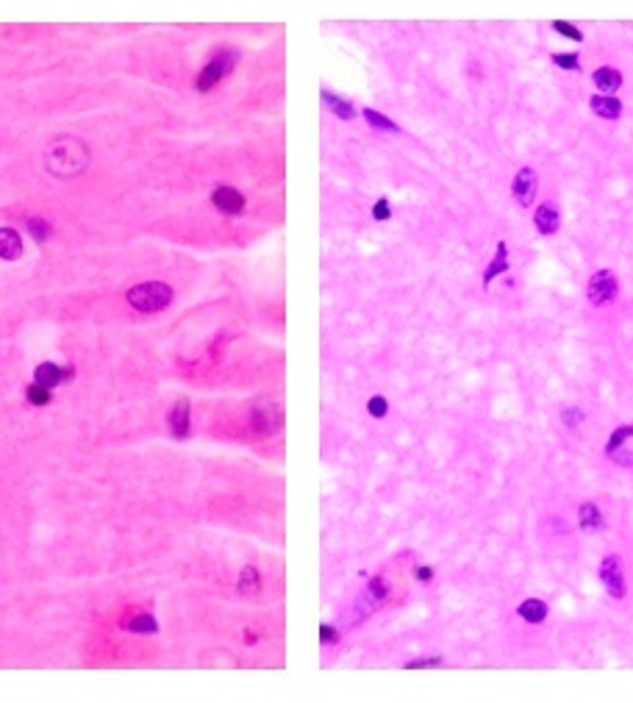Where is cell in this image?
Masks as SVG:
<instances>
[{
  "label": "cell",
  "mask_w": 633,
  "mask_h": 703,
  "mask_svg": "<svg viewBox=\"0 0 633 703\" xmlns=\"http://www.w3.org/2000/svg\"><path fill=\"white\" fill-rule=\"evenodd\" d=\"M89 158H92L89 156V145L83 139H78V137H73V134L56 137L45 148V167L56 178H76V175H81L89 167Z\"/></svg>",
  "instance_id": "cell-1"
},
{
  "label": "cell",
  "mask_w": 633,
  "mask_h": 703,
  "mask_svg": "<svg viewBox=\"0 0 633 703\" xmlns=\"http://www.w3.org/2000/svg\"><path fill=\"white\" fill-rule=\"evenodd\" d=\"M169 301H172V289H169L167 284H161V281L139 284V287H134V289L128 292V303H131L137 312H145V314L167 309Z\"/></svg>",
  "instance_id": "cell-2"
},
{
  "label": "cell",
  "mask_w": 633,
  "mask_h": 703,
  "mask_svg": "<svg viewBox=\"0 0 633 703\" xmlns=\"http://www.w3.org/2000/svg\"><path fill=\"white\" fill-rule=\"evenodd\" d=\"M586 298L597 309L611 306L617 301V275L611 270H597L586 284Z\"/></svg>",
  "instance_id": "cell-3"
},
{
  "label": "cell",
  "mask_w": 633,
  "mask_h": 703,
  "mask_svg": "<svg viewBox=\"0 0 633 703\" xmlns=\"http://www.w3.org/2000/svg\"><path fill=\"white\" fill-rule=\"evenodd\" d=\"M234 64H237V53H234V50H220V53L203 67V73L197 76V81H195L197 92H209L214 83H220V81L234 70Z\"/></svg>",
  "instance_id": "cell-4"
},
{
  "label": "cell",
  "mask_w": 633,
  "mask_h": 703,
  "mask_svg": "<svg viewBox=\"0 0 633 703\" xmlns=\"http://www.w3.org/2000/svg\"><path fill=\"white\" fill-rule=\"evenodd\" d=\"M600 581L606 587V592L614 598V601H622L628 587H625V573H622V559L620 556H606L603 564H600Z\"/></svg>",
  "instance_id": "cell-5"
},
{
  "label": "cell",
  "mask_w": 633,
  "mask_h": 703,
  "mask_svg": "<svg viewBox=\"0 0 633 703\" xmlns=\"http://www.w3.org/2000/svg\"><path fill=\"white\" fill-rule=\"evenodd\" d=\"M536 186H539V178H536V172L531 170V167H522L517 175H514V184H511V195H514V200L522 206V209H528L531 203H534V198H536Z\"/></svg>",
  "instance_id": "cell-6"
},
{
  "label": "cell",
  "mask_w": 633,
  "mask_h": 703,
  "mask_svg": "<svg viewBox=\"0 0 633 703\" xmlns=\"http://www.w3.org/2000/svg\"><path fill=\"white\" fill-rule=\"evenodd\" d=\"M281 423H284V414H281V409H278L275 403H264V406H256V409H253V431H256L258 437L275 434V431L281 428Z\"/></svg>",
  "instance_id": "cell-7"
},
{
  "label": "cell",
  "mask_w": 633,
  "mask_h": 703,
  "mask_svg": "<svg viewBox=\"0 0 633 703\" xmlns=\"http://www.w3.org/2000/svg\"><path fill=\"white\" fill-rule=\"evenodd\" d=\"M211 203H214L223 214H242V209H244V198H242V192L234 189V186H217V189L211 192Z\"/></svg>",
  "instance_id": "cell-8"
},
{
  "label": "cell",
  "mask_w": 633,
  "mask_h": 703,
  "mask_svg": "<svg viewBox=\"0 0 633 703\" xmlns=\"http://www.w3.org/2000/svg\"><path fill=\"white\" fill-rule=\"evenodd\" d=\"M534 223H536V231L542 236H553L561 228V214H558V209L553 203H542L536 209V214H534Z\"/></svg>",
  "instance_id": "cell-9"
},
{
  "label": "cell",
  "mask_w": 633,
  "mask_h": 703,
  "mask_svg": "<svg viewBox=\"0 0 633 703\" xmlns=\"http://www.w3.org/2000/svg\"><path fill=\"white\" fill-rule=\"evenodd\" d=\"M589 106L603 120H620V114H622V100L614 97V95H592Z\"/></svg>",
  "instance_id": "cell-10"
},
{
  "label": "cell",
  "mask_w": 633,
  "mask_h": 703,
  "mask_svg": "<svg viewBox=\"0 0 633 703\" xmlns=\"http://www.w3.org/2000/svg\"><path fill=\"white\" fill-rule=\"evenodd\" d=\"M70 376H73V370H70V367H67V370H62V367H56V364H50V362L39 364V367H36V373H34L36 384H39V387H45V390H53L56 384L70 381Z\"/></svg>",
  "instance_id": "cell-11"
},
{
  "label": "cell",
  "mask_w": 633,
  "mask_h": 703,
  "mask_svg": "<svg viewBox=\"0 0 633 703\" xmlns=\"http://www.w3.org/2000/svg\"><path fill=\"white\" fill-rule=\"evenodd\" d=\"M169 431H172L175 439H186L189 437V400L186 397H181L172 406V411H169Z\"/></svg>",
  "instance_id": "cell-12"
},
{
  "label": "cell",
  "mask_w": 633,
  "mask_h": 703,
  "mask_svg": "<svg viewBox=\"0 0 633 703\" xmlns=\"http://www.w3.org/2000/svg\"><path fill=\"white\" fill-rule=\"evenodd\" d=\"M578 526H580L583 531H589V534L606 528V517H603V512L597 509V503H592V500L580 503V509H578Z\"/></svg>",
  "instance_id": "cell-13"
},
{
  "label": "cell",
  "mask_w": 633,
  "mask_h": 703,
  "mask_svg": "<svg viewBox=\"0 0 633 703\" xmlns=\"http://www.w3.org/2000/svg\"><path fill=\"white\" fill-rule=\"evenodd\" d=\"M592 81H594V86L600 89L597 95H614V92L622 86V73L614 70V67H597V70L592 73Z\"/></svg>",
  "instance_id": "cell-14"
},
{
  "label": "cell",
  "mask_w": 633,
  "mask_h": 703,
  "mask_svg": "<svg viewBox=\"0 0 633 703\" xmlns=\"http://www.w3.org/2000/svg\"><path fill=\"white\" fill-rule=\"evenodd\" d=\"M503 273H508V245L500 239L497 242V247H494V259L489 261V267H486V273H483V287H489L497 275H503Z\"/></svg>",
  "instance_id": "cell-15"
},
{
  "label": "cell",
  "mask_w": 633,
  "mask_h": 703,
  "mask_svg": "<svg viewBox=\"0 0 633 703\" xmlns=\"http://www.w3.org/2000/svg\"><path fill=\"white\" fill-rule=\"evenodd\" d=\"M517 615H520L525 623L539 625L548 620V603L539 601V598H528V601H522V603L517 606Z\"/></svg>",
  "instance_id": "cell-16"
},
{
  "label": "cell",
  "mask_w": 633,
  "mask_h": 703,
  "mask_svg": "<svg viewBox=\"0 0 633 703\" xmlns=\"http://www.w3.org/2000/svg\"><path fill=\"white\" fill-rule=\"evenodd\" d=\"M22 256V239L14 228H0V259L14 261Z\"/></svg>",
  "instance_id": "cell-17"
},
{
  "label": "cell",
  "mask_w": 633,
  "mask_h": 703,
  "mask_svg": "<svg viewBox=\"0 0 633 703\" xmlns=\"http://www.w3.org/2000/svg\"><path fill=\"white\" fill-rule=\"evenodd\" d=\"M322 103L339 117V120H353L356 117V109H353V103L350 100H342L339 95H333V92H328V89H322Z\"/></svg>",
  "instance_id": "cell-18"
},
{
  "label": "cell",
  "mask_w": 633,
  "mask_h": 703,
  "mask_svg": "<svg viewBox=\"0 0 633 703\" xmlns=\"http://www.w3.org/2000/svg\"><path fill=\"white\" fill-rule=\"evenodd\" d=\"M258 587H261L258 570H256V567H244V570L239 573V592H242V595H253V592H258Z\"/></svg>",
  "instance_id": "cell-19"
},
{
  "label": "cell",
  "mask_w": 633,
  "mask_h": 703,
  "mask_svg": "<svg viewBox=\"0 0 633 703\" xmlns=\"http://www.w3.org/2000/svg\"><path fill=\"white\" fill-rule=\"evenodd\" d=\"M633 437V425H620V428H614L611 431V437H608V442H606V456H611V453H617L628 439Z\"/></svg>",
  "instance_id": "cell-20"
},
{
  "label": "cell",
  "mask_w": 633,
  "mask_h": 703,
  "mask_svg": "<svg viewBox=\"0 0 633 703\" xmlns=\"http://www.w3.org/2000/svg\"><path fill=\"white\" fill-rule=\"evenodd\" d=\"M364 120L373 125V128H381V131H392V134H397L400 128H397L395 123L389 120V117H384V114H378L375 109H364Z\"/></svg>",
  "instance_id": "cell-21"
},
{
  "label": "cell",
  "mask_w": 633,
  "mask_h": 703,
  "mask_svg": "<svg viewBox=\"0 0 633 703\" xmlns=\"http://www.w3.org/2000/svg\"><path fill=\"white\" fill-rule=\"evenodd\" d=\"M125 628H131V631H139V634H153L158 625L153 620V615H139V617H134V620H128Z\"/></svg>",
  "instance_id": "cell-22"
},
{
  "label": "cell",
  "mask_w": 633,
  "mask_h": 703,
  "mask_svg": "<svg viewBox=\"0 0 633 703\" xmlns=\"http://www.w3.org/2000/svg\"><path fill=\"white\" fill-rule=\"evenodd\" d=\"M553 64H558L561 70L578 73V70H580V56H578V53H553Z\"/></svg>",
  "instance_id": "cell-23"
},
{
  "label": "cell",
  "mask_w": 633,
  "mask_h": 703,
  "mask_svg": "<svg viewBox=\"0 0 633 703\" xmlns=\"http://www.w3.org/2000/svg\"><path fill=\"white\" fill-rule=\"evenodd\" d=\"M553 31H558L561 36H569V39H575V42H583V34H580V28H575L572 22H564V20H553Z\"/></svg>",
  "instance_id": "cell-24"
},
{
  "label": "cell",
  "mask_w": 633,
  "mask_h": 703,
  "mask_svg": "<svg viewBox=\"0 0 633 703\" xmlns=\"http://www.w3.org/2000/svg\"><path fill=\"white\" fill-rule=\"evenodd\" d=\"M28 231L34 234V239H39V242H45V239H50V226L45 223V220H39V217H34V220H28Z\"/></svg>",
  "instance_id": "cell-25"
},
{
  "label": "cell",
  "mask_w": 633,
  "mask_h": 703,
  "mask_svg": "<svg viewBox=\"0 0 633 703\" xmlns=\"http://www.w3.org/2000/svg\"><path fill=\"white\" fill-rule=\"evenodd\" d=\"M28 400H31L34 406H45V403H50V390L39 387V384H31V387H28Z\"/></svg>",
  "instance_id": "cell-26"
},
{
  "label": "cell",
  "mask_w": 633,
  "mask_h": 703,
  "mask_svg": "<svg viewBox=\"0 0 633 703\" xmlns=\"http://www.w3.org/2000/svg\"><path fill=\"white\" fill-rule=\"evenodd\" d=\"M367 409H370V414L373 417H387V411H389V403H387V397H381V395H375L370 403H367Z\"/></svg>",
  "instance_id": "cell-27"
},
{
  "label": "cell",
  "mask_w": 633,
  "mask_h": 703,
  "mask_svg": "<svg viewBox=\"0 0 633 703\" xmlns=\"http://www.w3.org/2000/svg\"><path fill=\"white\" fill-rule=\"evenodd\" d=\"M561 423L569 425V428H578V425L583 423V411H580V409H564V411H561Z\"/></svg>",
  "instance_id": "cell-28"
},
{
  "label": "cell",
  "mask_w": 633,
  "mask_h": 703,
  "mask_svg": "<svg viewBox=\"0 0 633 703\" xmlns=\"http://www.w3.org/2000/svg\"><path fill=\"white\" fill-rule=\"evenodd\" d=\"M442 664V656H425V659H414L405 664V670H419V667H439Z\"/></svg>",
  "instance_id": "cell-29"
},
{
  "label": "cell",
  "mask_w": 633,
  "mask_h": 703,
  "mask_svg": "<svg viewBox=\"0 0 633 703\" xmlns=\"http://www.w3.org/2000/svg\"><path fill=\"white\" fill-rule=\"evenodd\" d=\"M389 214H392L389 200H387V198H381V200L375 203V209H373V217H375V220H389Z\"/></svg>",
  "instance_id": "cell-30"
},
{
  "label": "cell",
  "mask_w": 633,
  "mask_h": 703,
  "mask_svg": "<svg viewBox=\"0 0 633 703\" xmlns=\"http://www.w3.org/2000/svg\"><path fill=\"white\" fill-rule=\"evenodd\" d=\"M370 592L375 595V601H384V598H387V584H384L381 575H375V578L370 581Z\"/></svg>",
  "instance_id": "cell-31"
},
{
  "label": "cell",
  "mask_w": 633,
  "mask_h": 703,
  "mask_svg": "<svg viewBox=\"0 0 633 703\" xmlns=\"http://www.w3.org/2000/svg\"><path fill=\"white\" fill-rule=\"evenodd\" d=\"M319 639H322L325 645H331V642H336V631H333L331 625H322V628H319Z\"/></svg>",
  "instance_id": "cell-32"
},
{
  "label": "cell",
  "mask_w": 633,
  "mask_h": 703,
  "mask_svg": "<svg viewBox=\"0 0 633 703\" xmlns=\"http://www.w3.org/2000/svg\"><path fill=\"white\" fill-rule=\"evenodd\" d=\"M431 578H433V570H431V567H425V564H422V567H417V581L428 584Z\"/></svg>",
  "instance_id": "cell-33"
}]
</instances>
